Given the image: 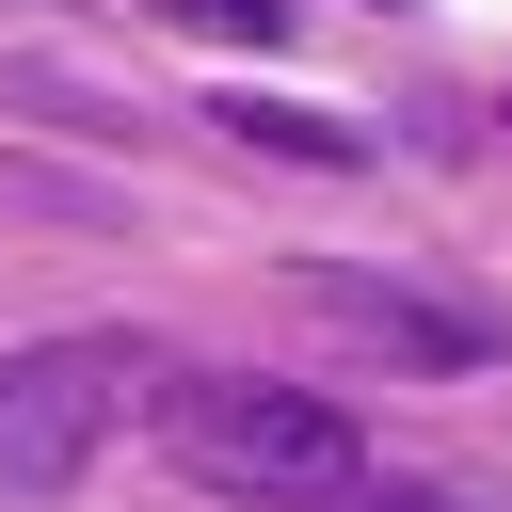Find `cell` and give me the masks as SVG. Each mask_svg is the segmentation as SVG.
Wrapping results in <instances>:
<instances>
[{
    "label": "cell",
    "instance_id": "obj_1",
    "mask_svg": "<svg viewBox=\"0 0 512 512\" xmlns=\"http://www.w3.org/2000/svg\"><path fill=\"white\" fill-rule=\"evenodd\" d=\"M144 432H160V464H176L192 496H224V512H336V496L368 480V432H352L320 384H272V368H160Z\"/></svg>",
    "mask_w": 512,
    "mask_h": 512
},
{
    "label": "cell",
    "instance_id": "obj_2",
    "mask_svg": "<svg viewBox=\"0 0 512 512\" xmlns=\"http://www.w3.org/2000/svg\"><path fill=\"white\" fill-rule=\"evenodd\" d=\"M144 400H160V352H144V336H112V320H80V336H16V352H0V496H16V512L80 496L96 448H112Z\"/></svg>",
    "mask_w": 512,
    "mask_h": 512
},
{
    "label": "cell",
    "instance_id": "obj_3",
    "mask_svg": "<svg viewBox=\"0 0 512 512\" xmlns=\"http://www.w3.org/2000/svg\"><path fill=\"white\" fill-rule=\"evenodd\" d=\"M288 304H304L336 352H368V368H432V384H464V368L512 352V320H496L480 288H432V272H384V256H304Z\"/></svg>",
    "mask_w": 512,
    "mask_h": 512
},
{
    "label": "cell",
    "instance_id": "obj_4",
    "mask_svg": "<svg viewBox=\"0 0 512 512\" xmlns=\"http://www.w3.org/2000/svg\"><path fill=\"white\" fill-rule=\"evenodd\" d=\"M208 128L256 144V160H304V176H368V128H352V112H304V96H224Z\"/></svg>",
    "mask_w": 512,
    "mask_h": 512
},
{
    "label": "cell",
    "instance_id": "obj_5",
    "mask_svg": "<svg viewBox=\"0 0 512 512\" xmlns=\"http://www.w3.org/2000/svg\"><path fill=\"white\" fill-rule=\"evenodd\" d=\"M160 32H192V48H288L304 32V0H144Z\"/></svg>",
    "mask_w": 512,
    "mask_h": 512
},
{
    "label": "cell",
    "instance_id": "obj_6",
    "mask_svg": "<svg viewBox=\"0 0 512 512\" xmlns=\"http://www.w3.org/2000/svg\"><path fill=\"white\" fill-rule=\"evenodd\" d=\"M336 512H496V496H464V480H352Z\"/></svg>",
    "mask_w": 512,
    "mask_h": 512
},
{
    "label": "cell",
    "instance_id": "obj_7",
    "mask_svg": "<svg viewBox=\"0 0 512 512\" xmlns=\"http://www.w3.org/2000/svg\"><path fill=\"white\" fill-rule=\"evenodd\" d=\"M32 16H64V0H32Z\"/></svg>",
    "mask_w": 512,
    "mask_h": 512
}]
</instances>
